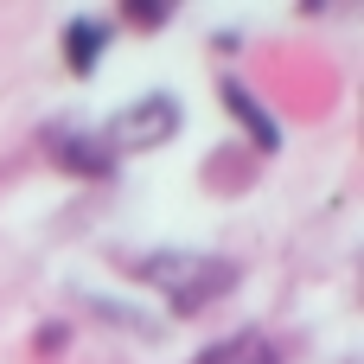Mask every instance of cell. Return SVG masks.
<instances>
[{"mask_svg": "<svg viewBox=\"0 0 364 364\" xmlns=\"http://www.w3.org/2000/svg\"><path fill=\"white\" fill-rule=\"evenodd\" d=\"M115 275H128V288L154 294L173 320H205L211 307H224L243 288V262L224 250H186V243H154V250H115L109 256Z\"/></svg>", "mask_w": 364, "mask_h": 364, "instance_id": "6da1fadb", "label": "cell"}, {"mask_svg": "<svg viewBox=\"0 0 364 364\" xmlns=\"http://www.w3.org/2000/svg\"><path fill=\"white\" fill-rule=\"evenodd\" d=\"M96 134H102V147L128 166V160H141V154H160V147H173L179 134H186V96L179 90H141V96H128L122 109H109L102 122H96Z\"/></svg>", "mask_w": 364, "mask_h": 364, "instance_id": "7a4b0ae2", "label": "cell"}, {"mask_svg": "<svg viewBox=\"0 0 364 364\" xmlns=\"http://www.w3.org/2000/svg\"><path fill=\"white\" fill-rule=\"evenodd\" d=\"M38 154H45V166H58L77 186H115V173H122V160L102 147L96 122H83V115H45L38 122Z\"/></svg>", "mask_w": 364, "mask_h": 364, "instance_id": "3957f363", "label": "cell"}, {"mask_svg": "<svg viewBox=\"0 0 364 364\" xmlns=\"http://www.w3.org/2000/svg\"><path fill=\"white\" fill-rule=\"evenodd\" d=\"M218 102H224L230 128L243 134V147H250L256 160H275V154L288 147V128H282V115H275V109L262 102V90H256L250 77L224 70V77H218Z\"/></svg>", "mask_w": 364, "mask_h": 364, "instance_id": "277c9868", "label": "cell"}, {"mask_svg": "<svg viewBox=\"0 0 364 364\" xmlns=\"http://www.w3.org/2000/svg\"><path fill=\"white\" fill-rule=\"evenodd\" d=\"M115 26H109V13H64L58 19V58H64V70L77 77V83H90L102 64H109V51H115Z\"/></svg>", "mask_w": 364, "mask_h": 364, "instance_id": "5b68a950", "label": "cell"}, {"mask_svg": "<svg viewBox=\"0 0 364 364\" xmlns=\"http://www.w3.org/2000/svg\"><path fill=\"white\" fill-rule=\"evenodd\" d=\"M192 364H288V346L275 333H262V326H237L218 346H205Z\"/></svg>", "mask_w": 364, "mask_h": 364, "instance_id": "8992f818", "label": "cell"}, {"mask_svg": "<svg viewBox=\"0 0 364 364\" xmlns=\"http://www.w3.org/2000/svg\"><path fill=\"white\" fill-rule=\"evenodd\" d=\"M173 19H179L173 0H115V6H109V26H115V32H141V38H147V32H166Z\"/></svg>", "mask_w": 364, "mask_h": 364, "instance_id": "52a82bcc", "label": "cell"}, {"mask_svg": "<svg viewBox=\"0 0 364 364\" xmlns=\"http://www.w3.org/2000/svg\"><path fill=\"white\" fill-rule=\"evenodd\" d=\"M64 346H70V326L64 320H38L32 326V358H51V352L64 358Z\"/></svg>", "mask_w": 364, "mask_h": 364, "instance_id": "ba28073f", "label": "cell"}, {"mask_svg": "<svg viewBox=\"0 0 364 364\" xmlns=\"http://www.w3.org/2000/svg\"><path fill=\"white\" fill-rule=\"evenodd\" d=\"M211 45H218V51H243V26H224V32L211 38Z\"/></svg>", "mask_w": 364, "mask_h": 364, "instance_id": "9c48e42d", "label": "cell"}]
</instances>
